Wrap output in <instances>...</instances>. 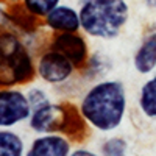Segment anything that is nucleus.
Masks as SVG:
<instances>
[{
    "label": "nucleus",
    "instance_id": "f257e3e1",
    "mask_svg": "<svg viewBox=\"0 0 156 156\" xmlns=\"http://www.w3.org/2000/svg\"><path fill=\"white\" fill-rule=\"evenodd\" d=\"M78 109L90 129L109 134L117 131L128 114V90L120 80L101 78L86 87Z\"/></svg>",
    "mask_w": 156,
    "mask_h": 156
},
{
    "label": "nucleus",
    "instance_id": "f03ea898",
    "mask_svg": "<svg viewBox=\"0 0 156 156\" xmlns=\"http://www.w3.org/2000/svg\"><path fill=\"white\" fill-rule=\"evenodd\" d=\"M37 78L34 48L12 28L0 30V87H22Z\"/></svg>",
    "mask_w": 156,
    "mask_h": 156
},
{
    "label": "nucleus",
    "instance_id": "7ed1b4c3",
    "mask_svg": "<svg viewBox=\"0 0 156 156\" xmlns=\"http://www.w3.org/2000/svg\"><path fill=\"white\" fill-rule=\"evenodd\" d=\"M81 31L95 41H114L126 28L131 16L126 0H78Z\"/></svg>",
    "mask_w": 156,
    "mask_h": 156
},
{
    "label": "nucleus",
    "instance_id": "20e7f679",
    "mask_svg": "<svg viewBox=\"0 0 156 156\" xmlns=\"http://www.w3.org/2000/svg\"><path fill=\"white\" fill-rule=\"evenodd\" d=\"M76 73L78 69L75 64L59 51L50 47L39 51V56L36 58V75L44 84L62 87L76 78Z\"/></svg>",
    "mask_w": 156,
    "mask_h": 156
},
{
    "label": "nucleus",
    "instance_id": "39448f33",
    "mask_svg": "<svg viewBox=\"0 0 156 156\" xmlns=\"http://www.w3.org/2000/svg\"><path fill=\"white\" fill-rule=\"evenodd\" d=\"M30 101L22 87H0V128H16L28 120Z\"/></svg>",
    "mask_w": 156,
    "mask_h": 156
},
{
    "label": "nucleus",
    "instance_id": "423d86ee",
    "mask_svg": "<svg viewBox=\"0 0 156 156\" xmlns=\"http://www.w3.org/2000/svg\"><path fill=\"white\" fill-rule=\"evenodd\" d=\"M50 48L62 53L70 59L80 72L87 62L90 55V47L87 42V36L83 31H66V33H53L48 39Z\"/></svg>",
    "mask_w": 156,
    "mask_h": 156
},
{
    "label": "nucleus",
    "instance_id": "0eeeda50",
    "mask_svg": "<svg viewBox=\"0 0 156 156\" xmlns=\"http://www.w3.org/2000/svg\"><path fill=\"white\" fill-rule=\"evenodd\" d=\"M66 111H67V101L50 100L45 105L31 109L27 125L30 131H33L34 134L61 133L64 120H66Z\"/></svg>",
    "mask_w": 156,
    "mask_h": 156
},
{
    "label": "nucleus",
    "instance_id": "6e6552de",
    "mask_svg": "<svg viewBox=\"0 0 156 156\" xmlns=\"http://www.w3.org/2000/svg\"><path fill=\"white\" fill-rule=\"evenodd\" d=\"M72 140L62 133L36 134L27 147V156H69L72 151Z\"/></svg>",
    "mask_w": 156,
    "mask_h": 156
},
{
    "label": "nucleus",
    "instance_id": "1a4fd4ad",
    "mask_svg": "<svg viewBox=\"0 0 156 156\" xmlns=\"http://www.w3.org/2000/svg\"><path fill=\"white\" fill-rule=\"evenodd\" d=\"M133 67L139 75H148L156 70V23H150L142 33L133 55Z\"/></svg>",
    "mask_w": 156,
    "mask_h": 156
},
{
    "label": "nucleus",
    "instance_id": "9d476101",
    "mask_svg": "<svg viewBox=\"0 0 156 156\" xmlns=\"http://www.w3.org/2000/svg\"><path fill=\"white\" fill-rule=\"evenodd\" d=\"M42 23L51 33L81 31V22H80L78 8L67 5V3H59L58 6H55L42 19Z\"/></svg>",
    "mask_w": 156,
    "mask_h": 156
},
{
    "label": "nucleus",
    "instance_id": "9b49d317",
    "mask_svg": "<svg viewBox=\"0 0 156 156\" xmlns=\"http://www.w3.org/2000/svg\"><path fill=\"white\" fill-rule=\"evenodd\" d=\"M114 67V61L111 59L109 55H106L105 51H90V55L87 58L86 66L78 72L80 76L84 81L94 83L101 78H106Z\"/></svg>",
    "mask_w": 156,
    "mask_h": 156
},
{
    "label": "nucleus",
    "instance_id": "f8f14e48",
    "mask_svg": "<svg viewBox=\"0 0 156 156\" xmlns=\"http://www.w3.org/2000/svg\"><path fill=\"white\" fill-rule=\"evenodd\" d=\"M137 108L148 120H156V70L139 89Z\"/></svg>",
    "mask_w": 156,
    "mask_h": 156
},
{
    "label": "nucleus",
    "instance_id": "ddd939ff",
    "mask_svg": "<svg viewBox=\"0 0 156 156\" xmlns=\"http://www.w3.org/2000/svg\"><path fill=\"white\" fill-rule=\"evenodd\" d=\"M27 144L14 128H0V156H23Z\"/></svg>",
    "mask_w": 156,
    "mask_h": 156
},
{
    "label": "nucleus",
    "instance_id": "4468645a",
    "mask_svg": "<svg viewBox=\"0 0 156 156\" xmlns=\"http://www.w3.org/2000/svg\"><path fill=\"white\" fill-rule=\"evenodd\" d=\"M19 2L30 14L42 20L55 6L62 3V0H19Z\"/></svg>",
    "mask_w": 156,
    "mask_h": 156
},
{
    "label": "nucleus",
    "instance_id": "2eb2a0df",
    "mask_svg": "<svg viewBox=\"0 0 156 156\" xmlns=\"http://www.w3.org/2000/svg\"><path fill=\"white\" fill-rule=\"evenodd\" d=\"M100 154L123 156L128 153V140L122 136H109L100 144Z\"/></svg>",
    "mask_w": 156,
    "mask_h": 156
},
{
    "label": "nucleus",
    "instance_id": "dca6fc26",
    "mask_svg": "<svg viewBox=\"0 0 156 156\" xmlns=\"http://www.w3.org/2000/svg\"><path fill=\"white\" fill-rule=\"evenodd\" d=\"M25 94H27V98L30 101L31 109L41 106V105H45V103H48L51 100L50 92L44 86H30V87L25 89Z\"/></svg>",
    "mask_w": 156,
    "mask_h": 156
},
{
    "label": "nucleus",
    "instance_id": "f3484780",
    "mask_svg": "<svg viewBox=\"0 0 156 156\" xmlns=\"http://www.w3.org/2000/svg\"><path fill=\"white\" fill-rule=\"evenodd\" d=\"M94 156V154H97V153H94L92 150H89V148H72V151H70V156Z\"/></svg>",
    "mask_w": 156,
    "mask_h": 156
},
{
    "label": "nucleus",
    "instance_id": "a211bd4d",
    "mask_svg": "<svg viewBox=\"0 0 156 156\" xmlns=\"http://www.w3.org/2000/svg\"><path fill=\"white\" fill-rule=\"evenodd\" d=\"M145 3L150 8H156V0H145Z\"/></svg>",
    "mask_w": 156,
    "mask_h": 156
}]
</instances>
